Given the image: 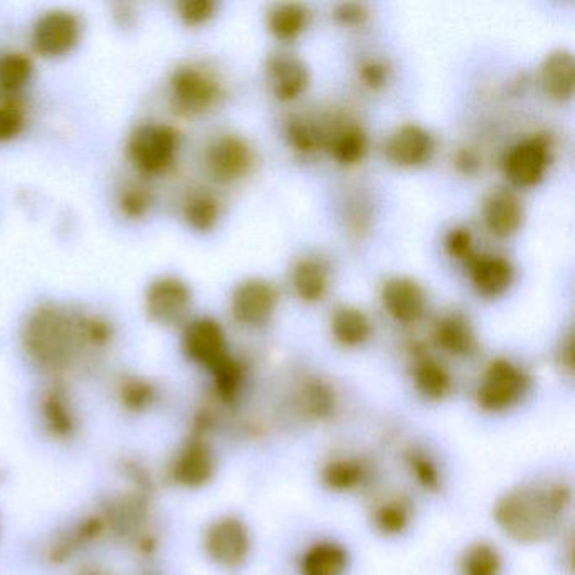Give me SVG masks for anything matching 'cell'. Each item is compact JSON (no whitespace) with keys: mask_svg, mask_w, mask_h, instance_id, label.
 Listing matches in <instances>:
<instances>
[{"mask_svg":"<svg viewBox=\"0 0 575 575\" xmlns=\"http://www.w3.org/2000/svg\"><path fill=\"white\" fill-rule=\"evenodd\" d=\"M571 492L562 484L518 486L495 505V521L505 536L520 543H539L557 531Z\"/></svg>","mask_w":575,"mask_h":575,"instance_id":"obj_1","label":"cell"},{"mask_svg":"<svg viewBox=\"0 0 575 575\" xmlns=\"http://www.w3.org/2000/svg\"><path fill=\"white\" fill-rule=\"evenodd\" d=\"M23 343L34 364L51 371L67 368L74 353L83 346L78 318H71L55 306H45L30 315Z\"/></svg>","mask_w":575,"mask_h":575,"instance_id":"obj_2","label":"cell"},{"mask_svg":"<svg viewBox=\"0 0 575 575\" xmlns=\"http://www.w3.org/2000/svg\"><path fill=\"white\" fill-rule=\"evenodd\" d=\"M129 158L140 173L161 174L176 159L180 134L164 124H142L129 137Z\"/></svg>","mask_w":575,"mask_h":575,"instance_id":"obj_3","label":"cell"},{"mask_svg":"<svg viewBox=\"0 0 575 575\" xmlns=\"http://www.w3.org/2000/svg\"><path fill=\"white\" fill-rule=\"evenodd\" d=\"M530 389V377L509 359L498 358L484 371L478 387V405L486 412L515 407Z\"/></svg>","mask_w":575,"mask_h":575,"instance_id":"obj_4","label":"cell"},{"mask_svg":"<svg viewBox=\"0 0 575 575\" xmlns=\"http://www.w3.org/2000/svg\"><path fill=\"white\" fill-rule=\"evenodd\" d=\"M220 83L205 68L186 65L171 77V102L181 115L205 114L220 99Z\"/></svg>","mask_w":575,"mask_h":575,"instance_id":"obj_5","label":"cell"},{"mask_svg":"<svg viewBox=\"0 0 575 575\" xmlns=\"http://www.w3.org/2000/svg\"><path fill=\"white\" fill-rule=\"evenodd\" d=\"M552 140L547 134H537L511 147L503 159V171L515 186L533 187L542 183L550 164Z\"/></svg>","mask_w":575,"mask_h":575,"instance_id":"obj_6","label":"cell"},{"mask_svg":"<svg viewBox=\"0 0 575 575\" xmlns=\"http://www.w3.org/2000/svg\"><path fill=\"white\" fill-rule=\"evenodd\" d=\"M205 550L215 564L227 568L240 567L252 550L249 528L233 517L212 521L205 533Z\"/></svg>","mask_w":575,"mask_h":575,"instance_id":"obj_7","label":"cell"},{"mask_svg":"<svg viewBox=\"0 0 575 575\" xmlns=\"http://www.w3.org/2000/svg\"><path fill=\"white\" fill-rule=\"evenodd\" d=\"M193 302V292L184 280L177 277H159L147 287L146 309L149 318L161 326H176L183 323Z\"/></svg>","mask_w":575,"mask_h":575,"instance_id":"obj_8","label":"cell"},{"mask_svg":"<svg viewBox=\"0 0 575 575\" xmlns=\"http://www.w3.org/2000/svg\"><path fill=\"white\" fill-rule=\"evenodd\" d=\"M33 46L39 55L48 58L68 55L81 37L80 19L70 11L46 12L33 26Z\"/></svg>","mask_w":575,"mask_h":575,"instance_id":"obj_9","label":"cell"},{"mask_svg":"<svg viewBox=\"0 0 575 575\" xmlns=\"http://www.w3.org/2000/svg\"><path fill=\"white\" fill-rule=\"evenodd\" d=\"M277 302L279 294L267 280H245L231 296V314L243 326H264L274 315Z\"/></svg>","mask_w":575,"mask_h":575,"instance_id":"obj_10","label":"cell"},{"mask_svg":"<svg viewBox=\"0 0 575 575\" xmlns=\"http://www.w3.org/2000/svg\"><path fill=\"white\" fill-rule=\"evenodd\" d=\"M252 149L242 137H218L206 151L209 174L218 183H231L245 176L252 168Z\"/></svg>","mask_w":575,"mask_h":575,"instance_id":"obj_11","label":"cell"},{"mask_svg":"<svg viewBox=\"0 0 575 575\" xmlns=\"http://www.w3.org/2000/svg\"><path fill=\"white\" fill-rule=\"evenodd\" d=\"M183 348L191 361L211 370L228 355L227 334L215 319H195L184 330Z\"/></svg>","mask_w":575,"mask_h":575,"instance_id":"obj_12","label":"cell"},{"mask_svg":"<svg viewBox=\"0 0 575 575\" xmlns=\"http://www.w3.org/2000/svg\"><path fill=\"white\" fill-rule=\"evenodd\" d=\"M434 137L424 127L405 124L390 136L386 143V154L400 168H418L433 158Z\"/></svg>","mask_w":575,"mask_h":575,"instance_id":"obj_13","label":"cell"},{"mask_svg":"<svg viewBox=\"0 0 575 575\" xmlns=\"http://www.w3.org/2000/svg\"><path fill=\"white\" fill-rule=\"evenodd\" d=\"M215 471H217L215 455L208 444L202 439L187 440L171 465L173 480L186 487L205 486L215 476Z\"/></svg>","mask_w":575,"mask_h":575,"instance_id":"obj_14","label":"cell"},{"mask_svg":"<svg viewBox=\"0 0 575 575\" xmlns=\"http://www.w3.org/2000/svg\"><path fill=\"white\" fill-rule=\"evenodd\" d=\"M381 301L387 312L403 324L417 323L424 315V289L409 277H392L381 287Z\"/></svg>","mask_w":575,"mask_h":575,"instance_id":"obj_15","label":"cell"},{"mask_svg":"<svg viewBox=\"0 0 575 575\" xmlns=\"http://www.w3.org/2000/svg\"><path fill=\"white\" fill-rule=\"evenodd\" d=\"M267 77L275 99H279L280 102L299 99L309 84L306 62L289 53H277L268 58Z\"/></svg>","mask_w":575,"mask_h":575,"instance_id":"obj_16","label":"cell"},{"mask_svg":"<svg viewBox=\"0 0 575 575\" xmlns=\"http://www.w3.org/2000/svg\"><path fill=\"white\" fill-rule=\"evenodd\" d=\"M102 518L105 527L111 528L118 536L137 537L149 518V503H147L146 493L134 490V492L111 499V503L103 508Z\"/></svg>","mask_w":575,"mask_h":575,"instance_id":"obj_17","label":"cell"},{"mask_svg":"<svg viewBox=\"0 0 575 575\" xmlns=\"http://www.w3.org/2000/svg\"><path fill=\"white\" fill-rule=\"evenodd\" d=\"M468 262H470L471 283L480 296L495 299L503 296L514 283V265L499 255H481V257L473 255Z\"/></svg>","mask_w":575,"mask_h":575,"instance_id":"obj_18","label":"cell"},{"mask_svg":"<svg viewBox=\"0 0 575 575\" xmlns=\"http://www.w3.org/2000/svg\"><path fill=\"white\" fill-rule=\"evenodd\" d=\"M484 223L499 239L511 237L524 223V205L514 191H493L484 205Z\"/></svg>","mask_w":575,"mask_h":575,"instance_id":"obj_19","label":"cell"},{"mask_svg":"<svg viewBox=\"0 0 575 575\" xmlns=\"http://www.w3.org/2000/svg\"><path fill=\"white\" fill-rule=\"evenodd\" d=\"M540 80L550 99L559 102L571 100L575 89V61L572 53L567 49L550 53L543 59Z\"/></svg>","mask_w":575,"mask_h":575,"instance_id":"obj_20","label":"cell"},{"mask_svg":"<svg viewBox=\"0 0 575 575\" xmlns=\"http://www.w3.org/2000/svg\"><path fill=\"white\" fill-rule=\"evenodd\" d=\"M434 340L444 352L455 356H473L480 348L476 333L464 315L459 312L444 315L434 330Z\"/></svg>","mask_w":575,"mask_h":575,"instance_id":"obj_21","label":"cell"},{"mask_svg":"<svg viewBox=\"0 0 575 575\" xmlns=\"http://www.w3.org/2000/svg\"><path fill=\"white\" fill-rule=\"evenodd\" d=\"M41 417H43L45 429L55 439H70L74 436L78 424L77 414L71 407L67 392L59 387L46 390L45 395L41 399Z\"/></svg>","mask_w":575,"mask_h":575,"instance_id":"obj_22","label":"cell"},{"mask_svg":"<svg viewBox=\"0 0 575 575\" xmlns=\"http://www.w3.org/2000/svg\"><path fill=\"white\" fill-rule=\"evenodd\" d=\"M323 147H326L334 161L343 165H353L367 154V134L356 124L340 125L323 133Z\"/></svg>","mask_w":575,"mask_h":575,"instance_id":"obj_23","label":"cell"},{"mask_svg":"<svg viewBox=\"0 0 575 575\" xmlns=\"http://www.w3.org/2000/svg\"><path fill=\"white\" fill-rule=\"evenodd\" d=\"M105 528L102 515L84 518L70 530L56 537L55 542L49 545L48 557L56 564L67 562L68 559L73 557V553H77L78 550L99 539Z\"/></svg>","mask_w":575,"mask_h":575,"instance_id":"obj_24","label":"cell"},{"mask_svg":"<svg viewBox=\"0 0 575 575\" xmlns=\"http://www.w3.org/2000/svg\"><path fill=\"white\" fill-rule=\"evenodd\" d=\"M348 565V550L326 540L306 550L301 559V575H345Z\"/></svg>","mask_w":575,"mask_h":575,"instance_id":"obj_25","label":"cell"},{"mask_svg":"<svg viewBox=\"0 0 575 575\" xmlns=\"http://www.w3.org/2000/svg\"><path fill=\"white\" fill-rule=\"evenodd\" d=\"M292 286L302 301H321L330 286L327 265L319 258H302L294 267Z\"/></svg>","mask_w":575,"mask_h":575,"instance_id":"obj_26","label":"cell"},{"mask_svg":"<svg viewBox=\"0 0 575 575\" xmlns=\"http://www.w3.org/2000/svg\"><path fill=\"white\" fill-rule=\"evenodd\" d=\"M331 331H333L334 340L340 345L348 346V348H356L367 343L371 336V323L365 312L356 308H340L331 319Z\"/></svg>","mask_w":575,"mask_h":575,"instance_id":"obj_27","label":"cell"},{"mask_svg":"<svg viewBox=\"0 0 575 575\" xmlns=\"http://www.w3.org/2000/svg\"><path fill=\"white\" fill-rule=\"evenodd\" d=\"M414 383L418 393L427 400L446 399L452 390V378L449 371L429 356H424L415 361Z\"/></svg>","mask_w":575,"mask_h":575,"instance_id":"obj_28","label":"cell"},{"mask_svg":"<svg viewBox=\"0 0 575 575\" xmlns=\"http://www.w3.org/2000/svg\"><path fill=\"white\" fill-rule=\"evenodd\" d=\"M368 468L356 458L334 459L323 470V481L337 493L353 492L367 481Z\"/></svg>","mask_w":575,"mask_h":575,"instance_id":"obj_29","label":"cell"},{"mask_svg":"<svg viewBox=\"0 0 575 575\" xmlns=\"http://www.w3.org/2000/svg\"><path fill=\"white\" fill-rule=\"evenodd\" d=\"M308 9L301 4H279L268 12V31L277 39L292 41L308 26Z\"/></svg>","mask_w":575,"mask_h":575,"instance_id":"obj_30","label":"cell"},{"mask_svg":"<svg viewBox=\"0 0 575 575\" xmlns=\"http://www.w3.org/2000/svg\"><path fill=\"white\" fill-rule=\"evenodd\" d=\"M33 61L23 53L0 55V93L14 95L24 89L33 77Z\"/></svg>","mask_w":575,"mask_h":575,"instance_id":"obj_31","label":"cell"},{"mask_svg":"<svg viewBox=\"0 0 575 575\" xmlns=\"http://www.w3.org/2000/svg\"><path fill=\"white\" fill-rule=\"evenodd\" d=\"M502 555L490 543L471 545L462 555V575H502Z\"/></svg>","mask_w":575,"mask_h":575,"instance_id":"obj_32","label":"cell"},{"mask_svg":"<svg viewBox=\"0 0 575 575\" xmlns=\"http://www.w3.org/2000/svg\"><path fill=\"white\" fill-rule=\"evenodd\" d=\"M220 218V205L217 199L206 193L191 196L184 205V220L199 233L212 230Z\"/></svg>","mask_w":575,"mask_h":575,"instance_id":"obj_33","label":"cell"},{"mask_svg":"<svg viewBox=\"0 0 575 575\" xmlns=\"http://www.w3.org/2000/svg\"><path fill=\"white\" fill-rule=\"evenodd\" d=\"M411 506L402 499H390L375 511L373 524L383 536H400L411 525Z\"/></svg>","mask_w":575,"mask_h":575,"instance_id":"obj_34","label":"cell"},{"mask_svg":"<svg viewBox=\"0 0 575 575\" xmlns=\"http://www.w3.org/2000/svg\"><path fill=\"white\" fill-rule=\"evenodd\" d=\"M154 386L151 381L143 380V378H125L118 389V399L122 405L130 412H143L152 407L156 402Z\"/></svg>","mask_w":575,"mask_h":575,"instance_id":"obj_35","label":"cell"},{"mask_svg":"<svg viewBox=\"0 0 575 575\" xmlns=\"http://www.w3.org/2000/svg\"><path fill=\"white\" fill-rule=\"evenodd\" d=\"M302 411L314 417L315 421H323L334 411V393L327 383L321 380H312L306 383L301 395Z\"/></svg>","mask_w":575,"mask_h":575,"instance_id":"obj_36","label":"cell"},{"mask_svg":"<svg viewBox=\"0 0 575 575\" xmlns=\"http://www.w3.org/2000/svg\"><path fill=\"white\" fill-rule=\"evenodd\" d=\"M209 371H211L215 387H217V392L220 393L221 399H235L243 380L242 365L233 356L227 355Z\"/></svg>","mask_w":575,"mask_h":575,"instance_id":"obj_37","label":"cell"},{"mask_svg":"<svg viewBox=\"0 0 575 575\" xmlns=\"http://www.w3.org/2000/svg\"><path fill=\"white\" fill-rule=\"evenodd\" d=\"M286 137L290 146L302 154H311L318 151L319 147H323V130L299 118H294L287 124Z\"/></svg>","mask_w":575,"mask_h":575,"instance_id":"obj_38","label":"cell"},{"mask_svg":"<svg viewBox=\"0 0 575 575\" xmlns=\"http://www.w3.org/2000/svg\"><path fill=\"white\" fill-rule=\"evenodd\" d=\"M26 112L21 103L12 99L0 102V142H9L24 129Z\"/></svg>","mask_w":575,"mask_h":575,"instance_id":"obj_39","label":"cell"},{"mask_svg":"<svg viewBox=\"0 0 575 575\" xmlns=\"http://www.w3.org/2000/svg\"><path fill=\"white\" fill-rule=\"evenodd\" d=\"M407 465L412 476H415V481H417L424 490H429V492L439 490V470H437L436 462H434L429 456H425L424 452L418 451L409 452Z\"/></svg>","mask_w":575,"mask_h":575,"instance_id":"obj_40","label":"cell"},{"mask_svg":"<svg viewBox=\"0 0 575 575\" xmlns=\"http://www.w3.org/2000/svg\"><path fill=\"white\" fill-rule=\"evenodd\" d=\"M78 324H80L81 341L84 346L102 348L108 345L114 336L111 324L99 315H78Z\"/></svg>","mask_w":575,"mask_h":575,"instance_id":"obj_41","label":"cell"},{"mask_svg":"<svg viewBox=\"0 0 575 575\" xmlns=\"http://www.w3.org/2000/svg\"><path fill=\"white\" fill-rule=\"evenodd\" d=\"M118 205H120L125 217L139 220V218L146 217L149 209H151L152 199L151 195L143 187L133 186L122 191Z\"/></svg>","mask_w":575,"mask_h":575,"instance_id":"obj_42","label":"cell"},{"mask_svg":"<svg viewBox=\"0 0 575 575\" xmlns=\"http://www.w3.org/2000/svg\"><path fill=\"white\" fill-rule=\"evenodd\" d=\"M217 11V4L212 0H186L177 5L181 21L186 26H202Z\"/></svg>","mask_w":575,"mask_h":575,"instance_id":"obj_43","label":"cell"},{"mask_svg":"<svg viewBox=\"0 0 575 575\" xmlns=\"http://www.w3.org/2000/svg\"><path fill=\"white\" fill-rule=\"evenodd\" d=\"M446 250L456 261H470L473 257V235L464 227L452 228L446 237Z\"/></svg>","mask_w":575,"mask_h":575,"instance_id":"obj_44","label":"cell"},{"mask_svg":"<svg viewBox=\"0 0 575 575\" xmlns=\"http://www.w3.org/2000/svg\"><path fill=\"white\" fill-rule=\"evenodd\" d=\"M389 73L390 70L386 62L378 61V59L365 61L359 68V78L371 90L383 89L389 81Z\"/></svg>","mask_w":575,"mask_h":575,"instance_id":"obj_45","label":"cell"},{"mask_svg":"<svg viewBox=\"0 0 575 575\" xmlns=\"http://www.w3.org/2000/svg\"><path fill=\"white\" fill-rule=\"evenodd\" d=\"M368 8L365 4H358V2H346V4L336 5L334 9V18L345 26H361L367 21Z\"/></svg>","mask_w":575,"mask_h":575,"instance_id":"obj_46","label":"cell"},{"mask_svg":"<svg viewBox=\"0 0 575 575\" xmlns=\"http://www.w3.org/2000/svg\"><path fill=\"white\" fill-rule=\"evenodd\" d=\"M455 165L459 173L465 174V176H473L480 171L481 158L473 149H461L456 154Z\"/></svg>","mask_w":575,"mask_h":575,"instance_id":"obj_47","label":"cell"},{"mask_svg":"<svg viewBox=\"0 0 575 575\" xmlns=\"http://www.w3.org/2000/svg\"><path fill=\"white\" fill-rule=\"evenodd\" d=\"M80 575H106V574H103V572H99V571H84V572H81Z\"/></svg>","mask_w":575,"mask_h":575,"instance_id":"obj_48","label":"cell"}]
</instances>
